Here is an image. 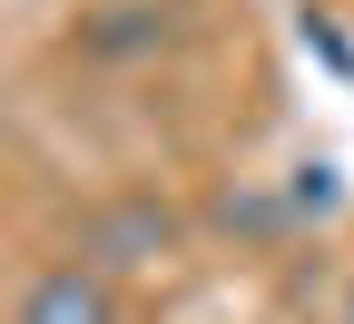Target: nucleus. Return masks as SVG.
<instances>
[{"instance_id":"obj_1","label":"nucleus","mask_w":354,"mask_h":324,"mask_svg":"<svg viewBox=\"0 0 354 324\" xmlns=\"http://www.w3.org/2000/svg\"><path fill=\"white\" fill-rule=\"evenodd\" d=\"M177 236H187V216H177L167 197H148V187H128V197H109V207H88L79 256L99 265V275H128V265H158Z\"/></svg>"},{"instance_id":"obj_2","label":"nucleus","mask_w":354,"mask_h":324,"mask_svg":"<svg viewBox=\"0 0 354 324\" xmlns=\"http://www.w3.org/2000/svg\"><path fill=\"white\" fill-rule=\"evenodd\" d=\"M10 324H118V275H99L88 256H59L20 285Z\"/></svg>"},{"instance_id":"obj_3","label":"nucleus","mask_w":354,"mask_h":324,"mask_svg":"<svg viewBox=\"0 0 354 324\" xmlns=\"http://www.w3.org/2000/svg\"><path fill=\"white\" fill-rule=\"evenodd\" d=\"M88 50H99V59H128V50H158V39H167V10H138V0H128V10H88Z\"/></svg>"},{"instance_id":"obj_4","label":"nucleus","mask_w":354,"mask_h":324,"mask_svg":"<svg viewBox=\"0 0 354 324\" xmlns=\"http://www.w3.org/2000/svg\"><path fill=\"white\" fill-rule=\"evenodd\" d=\"M344 324H354V285H344Z\"/></svg>"}]
</instances>
